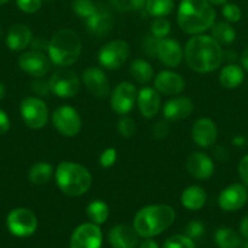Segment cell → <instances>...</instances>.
<instances>
[{
	"mask_svg": "<svg viewBox=\"0 0 248 248\" xmlns=\"http://www.w3.org/2000/svg\"><path fill=\"white\" fill-rule=\"evenodd\" d=\"M180 200H181L182 206L187 210L198 211L206 205V190L198 186H191L182 191Z\"/></svg>",
	"mask_w": 248,
	"mask_h": 248,
	"instance_id": "obj_25",
	"label": "cell"
},
{
	"mask_svg": "<svg viewBox=\"0 0 248 248\" xmlns=\"http://www.w3.org/2000/svg\"><path fill=\"white\" fill-rule=\"evenodd\" d=\"M85 24H87L88 31L94 35H107L113 26V17L106 6L97 4L94 14L85 19Z\"/></svg>",
	"mask_w": 248,
	"mask_h": 248,
	"instance_id": "obj_17",
	"label": "cell"
},
{
	"mask_svg": "<svg viewBox=\"0 0 248 248\" xmlns=\"http://www.w3.org/2000/svg\"><path fill=\"white\" fill-rule=\"evenodd\" d=\"M136 97V89L131 82H119L111 94V108L119 115H125L133 109Z\"/></svg>",
	"mask_w": 248,
	"mask_h": 248,
	"instance_id": "obj_12",
	"label": "cell"
},
{
	"mask_svg": "<svg viewBox=\"0 0 248 248\" xmlns=\"http://www.w3.org/2000/svg\"><path fill=\"white\" fill-rule=\"evenodd\" d=\"M163 248H195V244L186 235H174L165 240Z\"/></svg>",
	"mask_w": 248,
	"mask_h": 248,
	"instance_id": "obj_36",
	"label": "cell"
},
{
	"mask_svg": "<svg viewBox=\"0 0 248 248\" xmlns=\"http://www.w3.org/2000/svg\"><path fill=\"white\" fill-rule=\"evenodd\" d=\"M192 138L198 147L209 148L218 138V128L215 123L209 118H201L192 126Z\"/></svg>",
	"mask_w": 248,
	"mask_h": 248,
	"instance_id": "obj_16",
	"label": "cell"
},
{
	"mask_svg": "<svg viewBox=\"0 0 248 248\" xmlns=\"http://www.w3.org/2000/svg\"><path fill=\"white\" fill-rule=\"evenodd\" d=\"M51 93L60 98H71L74 97L79 91L80 81L74 72L62 67L57 69L49 79Z\"/></svg>",
	"mask_w": 248,
	"mask_h": 248,
	"instance_id": "obj_8",
	"label": "cell"
},
{
	"mask_svg": "<svg viewBox=\"0 0 248 248\" xmlns=\"http://www.w3.org/2000/svg\"><path fill=\"white\" fill-rule=\"evenodd\" d=\"M48 1H51V0H48Z\"/></svg>",
	"mask_w": 248,
	"mask_h": 248,
	"instance_id": "obj_57",
	"label": "cell"
},
{
	"mask_svg": "<svg viewBox=\"0 0 248 248\" xmlns=\"http://www.w3.org/2000/svg\"><path fill=\"white\" fill-rule=\"evenodd\" d=\"M130 48L126 41L113 40L107 43L101 50L99 51L97 60L99 63L108 70H114L121 68L128 60Z\"/></svg>",
	"mask_w": 248,
	"mask_h": 248,
	"instance_id": "obj_9",
	"label": "cell"
},
{
	"mask_svg": "<svg viewBox=\"0 0 248 248\" xmlns=\"http://www.w3.org/2000/svg\"><path fill=\"white\" fill-rule=\"evenodd\" d=\"M233 144L235 145H238V147H242V145H245L246 143V140L243 137H241V136H237V137L233 138Z\"/></svg>",
	"mask_w": 248,
	"mask_h": 248,
	"instance_id": "obj_51",
	"label": "cell"
},
{
	"mask_svg": "<svg viewBox=\"0 0 248 248\" xmlns=\"http://www.w3.org/2000/svg\"><path fill=\"white\" fill-rule=\"evenodd\" d=\"M19 111L24 124L32 130L43 128L48 123L49 110L45 102L38 97H27L21 102Z\"/></svg>",
	"mask_w": 248,
	"mask_h": 248,
	"instance_id": "obj_7",
	"label": "cell"
},
{
	"mask_svg": "<svg viewBox=\"0 0 248 248\" xmlns=\"http://www.w3.org/2000/svg\"><path fill=\"white\" fill-rule=\"evenodd\" d=\"M223 16L225 17L226 21L235 23V22H238L241 19V17H242V11H241V9L236 4L229 2V4H224Z\"/></svg>",
	"mask_w": 248,
	"mask_h": 248,
	"instance_id": "obj_39",
	"label": "cell"
},
{
	"mask_svg": "<svg viewBox=\"0 0 248 248\" xmlns=\"http://www.w3.org/2000/svg\"><path fill=\"white\" fill-rule=\"evenodd\" d=\"M53 124L58 133L66 137H74L82 130V119L73 107L61 106L53 113Z\"/></svg>",
	"mask_w": 248,
	"mask_h": 248,
	"instance_id": "obj_10",
	"label": "cell"
},
{
	"mask_svg": "<svg viewBox=\"0 0 248 248\" xmlns=\"http://www.w3.org/2000/svg\"><path fill=\"white\" fill-rule=\"evenodd\" d=\"M130 74L140 84H147L153 79L155 72H153L152 65L147 61L138 58V60L131 62Z\"/></svg>",
	"mask_w": 248,
	"mask_h": 248,
	"instance_id": "obj_28",
	"label": "cell"
},
{
	"mask_svg": "<svg viewBox=\"0 0 248 248\" xmlns=\"http://www.w3.org/2000/svg\"><path fill=\"white\" fill-rule=\"evenodd\" d=\"M97 4L92 0H73L72 1V10L77 16L80 18L87 19L88 17L91 16L96 10Z\"/></svg>",
	"mask_w": 248,
	"mask_h": 248,
	"instance_id": "obj_33",
	"label": "cell"
},
{
	"mask_svg": "<svg viewBox=\"0 0 248 248\" xmlns=\"http://www.w3.org/2000/svg\"><path fill=\"white\" fill-rule=\"evenodd\" d=\"M53 173V166L49 162H36L29 169L28 179L35 186H43L51 179Z\"/></svg>",
	"mask_w": 248,
	"mask_h": 248,
	"instance_id": "obj_27",
	"label": "cell"
},
{
	"mask_svg": "<svg viewBox=\"0 0 248 248\" xmlns=\"http://www.w3.org/2000/svg\"><path fill=\"white\" fill-rule=\"evenodd\" d=\"M1 36H2V28L1 26H0V39H1Z\"/></svg>",
	"mask_w": 248,
	"mask_h": 248,
	"instance_id": "obj_55",
	"label": "cell"
},
{
	"mask_svg": "<svg viewBox=\"0 0 248 248\" xmlns=\"http://www.w3.org/2000/svg\"><path fill=\"white\" fill-rule=\"evenodd\" d=\"M17 7L26 14H35L40 10L41 0H16Z\"/></svg>",
	"mask_w": 248,
	"mask_h": 248,
	"instance_id": "obj_42",
	"label": "cell"
},
{
	"mask_svg": "<svg viewBox=\"0 0 248 248\" xmlns=\"http://www.w3.org/2000/svg\"><path fill=\"white\" fill-rule=\"evenodd\" d=\"M10 130V119L2 109H0V136L5 135Z\"/></svg>",
	"mask_w": 248,
	"mask_h": 248,
	"instance_id": "obj_47",
	"label": "cell"
},
{
	"mask_svg": "<svg viewBox=\"0 0 248 248\" xmlns=\"http://www.w3.org/2000/svg\"><path fill=\"white\" fill-rule=\"evenodd\" d=\"M6 225L9 232L14 236L27 237L35 232L36 228H38V219L31 210L18 207L14 208L7 215Z\"/></svg>",
	"mask_w": 248,
	"mask_h": 248,
	"instance_id": "obj_6",
	"label": "cell"
},
{
	"mask_svg": "<svg viewBox=\"0 0 248 248\" xmlns=\"http://www.w3.org/2000/svg\"><path fill=\"white\" fill-rule=\"evenodd\" d=\"M212 38L219 44V45H229L233 43L236 39V31L231 24L228 22H218L212 26Z\"/></svg>",
	"mask_w": 248,
	"mask_h": 248,
	"instance_id": "obj_29",
	"label": "cell"
},
{
	"mask_svg": "<svg viewBox=\"0 0 248 248\" xmlns=\"http://www.w3.org/2000/svg\"><path fill=\"white\" fill-rule=\"evenodd\" d=\"M211 5H224L228 0H207Z\"/></svg>",
	"mask_w": 248,
	"mask_h": 248,
	"instance_id": "obj_52",
	"label": "cell"
},
{
	"mask_svg": "<svg viewBox=\"0 0 248 248\" xmlns=\"http://www.w3.org/2000/svg\"><path fill=\"white\" fill-rule=\"evenodd\" d=\"M18 65L27 74L34 78H41L50 69V61L44 52L31 50L19 56Z\"/></svg>",
	"mask_w": 248,
	"mask_h": 248,
	"instance_id": "obj_13",
	"label": "cell"
},
{
	"mask_svg": "<svg viewBox=\"0 0 248 248\" xmlns=\"http://www.w3.org/2000/svg\"><path fill=\"white\" fill-rule=\"evenodd\" d=\"M175 220V211L168 205H150L141 208L134 217V229L148 239L167 230Z\"/></svg>",
	"mask_w": 248,
	"mask_h": 248,
	"instance_id": "obj_3",
	"label": "cell"
},
{
	"mask_svg": "<svg viewBox=\"0 0 248 248\" xmlns=\"http://www.w3.org/2000/svg\"><path fill=\"white\" fill-rule=\"evenodd\" d=\"M160 39H157L152 34H148L142 40V51L147 57H157V47Z\"/></svg>",
	"mask_w": 248,
	"mask_h": 248,
	"instance_id": "obj_38",
	"label": "cell"
},
{
	"mask_svg": "<svg viewBox=\"0 0 248 248\" xmlns=\"http://www.w3.org/2000/svg\"><path fill=\"white\" fill-rule=\"evenodd\" d=\"M184 57L192 70L197 73H209L220 65L223 51L211 35L197 34L185 45Z\"/></svg>",
	"mask_w": 248,
	"mask_h": 248,
	"instance_id": "obj_1",
	"label": "cell"
},
{
	"mask_svg": "<svg viewBox=\"0 0 248 248\" xmlns=\"http://www.w3.org/2000/svg\"><path fill=\"white\" fill-rule=\"evenodd\" d=\"M241 63H242L243 68L248 72V46L246 47V50L243 51L242 57H241Z\"/></svg>",
	"mask_w": 248,
	"mask_h": 248,
	"instance_id": "obj_50",
	"label": "cell"
},
{
	"mask_svg": "<svg viewBox=\"0 0 248 248\" xmlns=\"http://www.w3.org/2000/svg\"><path fill=\"white\" fill-rule=\"evenodd\" d=\"M215 23V11L207 0H181L177 9V24L191 35L202 34Z\"/></svg>",
	"mask_w": 248,
	"mask_h": 248,
	"instance_id": "obj_2",
	"label": "cell"
},
{
	"mask_svg": "<svg viewBox=\"0 0 248 248\" xmlns=\"http://www.w3.org/2000/svg\"><path fill=\"white\" fill-rule=\"evenodd\" d=\"M102 232L94 223H84L73 232L71 236V248H101Z\"/></svg>",
	"mask_w": 248,
	"mask_h": 248,
	"instance_id": "obj_11",
	"label": "cell"
},
{
	"mask_svg": "<svg viewBox=\"0 0 248 248\" xmlns=\"http://www.w3.org/2000/svg\"><path fill=\"white\" fill-rule=\"evenodd\" d=\"M4 96H5V86L0 82V101L4 98Z\"/></svg>",
	"mask_w": 248,
	"mask_h": 248,
	"instance_id": "obj_53",
	"label": "cell"
},
{
	"mask_svg": "<svg viewBox=\"0 0 248 248\" xmlns=\"http://www.w3.org/2000/svg\"><path fill=\"white\" fill-rule=\"evenodd\" d=\"M140 248H159V247H158L157 242H155L153 240H151L150 237H148V239H146L145 241L141 242Z\"/></svg>",
	"mask_w": 248,
	"mask_h": 248,
	"instance_id": "obj_49",
	"label": "cell"
},
{
	"mask_svg": "<svg viewBox=\"0 0 248 248\" xmlns=\"http://www.w3.org/2000/svg\"><path fill=\"white\" fill-rule=\"evenodd\" d=\"M49 41L50 40H46L43 36H36V38H34L31 43L32 50L39 51V52H45L49 48Z\"/></svg>",
	"mask_w": 248,
	"mask_h": 248,
	"instance_id": "obj_46",
	"label": "cell"
},
{
	"mask_svg": "<svg viewBox=\"0 0 248 248\" xmlns=\"http://www.w3.org/2000/svg\"><path fill=\"white\" fill-rule=\"evenodd\" d=\"M186 169L196 179H208L214 173V164L204 153L196 152L187 157Z\"/></svg>",
	"mask_w": 248,
	"mask_h": 248,
	"instance_id": "obj_21",
	"label": "cell"
},
{
	"mask_svg": "<svg viewBox=\"0 0 248 248\" xmlns=\"http://www.w3.org/2000/svg\"><path fill=\"white\" fill-rule=\"evenodd\" d=\"M138 107L141 115L145 118H155L160 109V96L159 92L152 87H143L139 91Z\"/></svg>",
	"mask_w": 248,
	"mask_h": 248,
	"instance_id": "obj_22",
	"label": "cell"
},
{
	"mask_svg": "<svg viewBox=\"0 0 248 248\" xmlns=\"http://www.w3.org/2000/svg\"><path fill=\"white\" fill-rule=\"evenodd\" d=\"M31 89L32 91H33V93L38 94L39 97H48L49 93H51L49 80L48 81H45V80L40 79V78H38V79L34 80V81L32 82Z\"/></svg>",
	"mask_w": 248,
	"mask_h": 248,
	"instance_id": "obj_43",
	"label": "cell"
},
{
	"mask_svg": "<svg viewBox=\"0 0 248 248\" xmlns=\"http://www.w3.org/2000/svg\"><path fill=\"white\" fill-rule=\"evenodd\" d=\"M157 57L160 62L169 68H177L181 63L184 52L177 43L174 39L164 38L160 39L157 47Z\"/></svg>",
	"mask_w": 248,
	"mask_h": 248,
	"instance_id": "obj_18",
	"label": "cell"
},
{
	"mask_svg": "<svg viewBox=\"0 0 248 248\" xmlns=\"http://www.w3.org/2000/svg\"><path fill=\"white\" fill-rule=\"evenodd\" d=\"M118 131L121 133L122 137L124 138H130L135 135L136 125L135 121L129 116L124 115L121 120L118 121Z\"/></svg>",
	"mask_w": 248,
	"mask_h": 248,
	"instance_id": "obj_37",
	"label": "cell"
},
{
	"mask_svg": "<svg viewBox=\"0 0 248 248\" xmlns=\"http://www.w3.org/2000/svg\"><path fill=\"white\" fill-rule=\"evenodd\" d=\"M10 0H0V5H4V4H6V2H9Z\"/></svg>",
	"mask_w": 248,
	"mask_h": 248,
	"instance_id": "obj_54",
	"label": "cell"
},
{
	"mask_svg": "<svg viewBox=\"0 0 248 248\" xmlns=\"http://www.w3.org/2000/svg\"><path fill=\"white\" fill-rule=\"evenodd\" d=\"M87 216L91 223L96 225L104 224L109 216L108 206L101 200H94L88 205Z\"/></svg>",
	"mask_w": 248,
	"mask_h": 248,
	"instance_id": "obj_30",
	"label": "cell"
},
{
	"mask_svg": "<svg viewBox=\"0 0 248 248\" xmlns=\"http://www.w3.org/2000/svg\"><path fill=\"white\" fill-rule=\"evenodd\" d=\"M82 52V40L72 29L56 31L49 41L48 53L51 62L60 67L72 65Z\"/></svg>",
	"mask_w": 248,
	"mask_h": 248,
	"instance_id": "obj_5",
	"label": "cell"
},
{
	"mask_svg": "<svg viewBox=\"0 0 248 248\" xmlns=\"http://www.w3.org/2000/svg\"><path fill=\"white\" fill-rule=\"evenodd\" d=\"M108 242L112 248H134L139 244V234L134 227L118 224L109 230Z\"/></svg>",
	"mask_w": 248,
	"mask_h": 248,
	"instance_id": "obj_20",
	"label": "cell"
},
{
	"mask_svg": "<svg viewBox=\"0 0 248 248\" xmlns=\"http://www.w3.org/2000/svg\"><path fill=\"white\" fill-rule=\"evenodd\" d=\"M170 23L164 17H156L151 24V34L157 39H164L170 34Z\"/></svg>",
	"mask_w": 248,
	"mask_h": 248,
	"instance_id": "obj_34",
	"label": "cell"
},
{
	"mask_svg": "<svg viewBox=\"0 0 248 248\" xmlns=\"http://www.w3.org/2000/svg\"><path fill=\"white\" fill-rule=\"evenodd\" d=\"M194 110L192 101L187 97H175L170 99L163 107V114L165 120L179 121L186 119Z\"/></svg>",
	"mask_w": 248,
	"mask_h": 248,
	"instance_id": "obj_23",
	"label": "cell"
},
{
	"mask_svg": "<svg viewBox=\"0 0 248 248\" xmlns=\"http://www.w3.org/2000/svg\"><path fill=\"white\" fill-rule=\"evenodd\" d=\"M248 200L247 189L243 184L235 183L224 189L218 198L219 207L226 212H235L245 206Z\"/></svg>",
	"mask_w": 248,
	"mask_h": 248,
	"instance_id": "obj_14",
	"label": "cell"
},
{
	"mask_svg": "<svg viewBox=\"0 0 248 248\" xmlns=\"http://www.w3.org/2000/svg\"><path fill=\"white\" fill-rule=\"evenodd\" d=\"M214 240L219 248H237L241 245L238 234L230 228H220L216 230Z\"/></svg>",
	"mask_w": 248,
	"mask_h": 248,
	"instance_id": "obj_31",
	"label": "cell"
},
{
	"mask_svg": "<svg viewBox=\"0 0 248 248\" xmlns=\"http://www.w3.org/2000/svg\"><path fill=\"white\" fill-rule=\"evenodd\" d=\"M33 40V34L26 24H15L6 36V45L12 51H22L28 47Z\"/></svg>",
	"mask_w": 248,
	"mask_h": 248,
	"instance_id": "obj_24",
	"label": "cell"
},
{
	"mask_svg": "<svg viewBox=\"0 0 248 248\" xmlns=\"http://www.w3.org/2000/svg\"><path fill=\"white\" fill-rule=\"evenodd\" d=\"M243 248H248V241H247V242H246V244H245V245H243Z\"/></svg>",
	"mask_w": 248,
	"mask_h": 248,
	"instance_id": "obj_56",
	"label": "cell"
},
{
	"mask_svg": "<svg viewBox=\"0 0 248 248\" xmlns=\"http://www.w3.org/2000/svg\"><path fill=\"white\" fill-rule=\"evenodd\" d=\"M170 131V125L168 123V120H160L158 123H156L152 127V135L153 137L157 138V140H162L168 136Z\"/></svg>",
	"mask_w": 248,
	"mask_h": 248,
	"instance_id": "obj_44",
	"label": "cell"
},
{
	"mask_svg": "<svg viewBox=\"0 0 248 248\" xmlns=\"http://www.w3.org/2000/svg\"><path fill=\"white\" fill-rule=\"evenodd\" d=\"M185 232H186V236H189L190 239H199L204 234L203 223L199 222V220H191L185 228Z\"/></svg>",
	"mask_w": 248,
	"mask_h": 248,
	"instance_id": "obj_40",
	"label": "cell"
},
{
	"mask_svg": "<svg viewBox=\"0 0 248 248\" xmlns=\"http://www.w3.org/2000/svg\"><path fill=\"white\" fill-rule=\"evenodd\" d=\"M155 89L165 96H175L184 91L185 81L177 73L163 70L155 78Z\"/></svg>",
	"mask_w": 248,
	"mask_h": 248,
	"instance_id": "obj_19",
	"label": "cell"
},
{
	"mask_svg": "<svg viewBox=\"0 0 248 248\" xmlns=\"http://www.w3.org/2000/svg\"><path fill=\"white\" fill-rule=\"evenodd\" d=\"M117 160V150L114 148H107L100 155V166L102 169H109Z\"/></svg>",
	"mask_w": 248,
	"mask_h": 248,
	"instance_id": "obj_41",
	"label": "cell"
},
{
	"mask_svg": "<svg viewBox=\"0 0 248 248\" xmlns=\"http://www.w3.org/2000/svg\"><path fill=\"white\" fill-rule=\"evenodd\" d=\"M83 82L87 89L99 98H105L109 93V81L106 74L97 67H89L83 72Z\"/></svg>",
	"mask_w": 248,
	"mask_h": 248,
	"instance_id": "obj_15",
	"label": "cell"
},
{
	"mask_svg": "<svg viewBox=\"0 0 248 248\" xmlns=\"http://www.w3.org/2000/svg\"><path fill=\"white\" fill-rule=\"evenodd\" d=\"M112 5L119 11H140L145 7L146 0H111Z\"/></svg>",
	"mask_w": 248,
	"mask_h": 248,
	"instance_id": "obj_35",
	"label": "cell"
},
{
	"mask_svg": "<svg viewBox=\"0 0 248 248\" xmlns=\"http://www.w3.org/2000/svg\"><path fill=\"white\" fill-rule=\"evenodd\" d=\"M56 184L68 196H82L91 186V174L83 165L72 161H62L55 172Z\"/></svg>",
	"mask_w": 248,
	"mask_h": 248,
	"instance_id": "obj_4",
	"label": "cell"
},
{
	"mask_svg": "<svg viewBox=\"0 0 248 248\" xmlns=\"http://www.w3.org/2000/svg\"><path fill=\"white\" fill-rule=\"evenodd\" d=\"M240 232L245 239L248 240V216L243 217V219L240 223Z\"/></svg>",
	"mask_w": 248,
	"mask_h": 248,
	"instance_id": "obj_48",
	"label": "cell"
},
{
	"mask_svg": "<svg viewBox=\"0 0 248 248\" xmlns=\"http://www.w3.org/2000/svg\"><path fill=\"white\" fill-rule=\"evenodd\" d=\"M245 79L242 68L236 64H228L221 69L219 74V81L226 89H236L242 84Z\"/></svg>",
	"mask_w": 248,
	"mask_h": 248,
	"instance_id": "obj_26",
	"label": "cell"
},
{
	"mask_svg": "<svg viewBox=\"0 0 248 248\" xmlns=\"http://www.w3.org/2000/svg\"><path fill=\"white\" fill-rule=\"evenodd\" d=\"M146 12L153 17H165L174 9V0H146Z\"/></svg>",
	"mask_w": 248,
	"mask_h": 248,
	"instance_id": "obj_32",
	"label": "cell"
},
{
	"mask_svg": "<svg viewBox=\"0 0 248 248\" xmlns=\"http://www.w3.org/2000/svg\"><path fill=\"white\" fill-rule=\"evenodd\" d=\"M238 174L243 184L248 186V154L245 155L238 164Z\"/></svg>",
	"mask_w": 248,
	"mask_h": 248,
	"instance_id": "obj_45",
	"label": "cell"
}]
</instances>
